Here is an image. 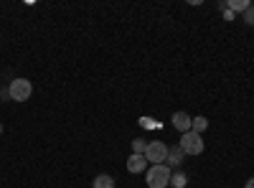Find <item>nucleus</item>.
<instances>
[{"mask_svg":"<svg viewBox=\"0 0 254 188\" xmlns=\"http://www.w3.org/2000/svg\"><path fill=\"white\" fill-rule=\"evenodd\" d=\"M171 168L165 163H158V165H150L147 168V188H168L171 186Z\"/></svg>","mask_w":254,"mask_h":188,"instance_id":"f257e3e1","label":"nucleus"},{"mask_svg":"<svg viewBox=\"0 0 254 188\" xmlns=\"http://www.w3.org/2000/svg\"><path fill=\"white\" fill-rule=\"evenodd\" d=\"M178 148H181L186 155H201L203 148H206V142H203V137H201L198 132L190 130V132H183V135H181Z\"/></svg>","mask_w":254,"mask_h":188,"instance_id":"f03ea898","label":"nucleus"},{"mask_svg":"<svg viewBox=\"0 0 254 188\" xmlns=\"http://www.w3.org/2000/svg\"><path fill=\"white\" fill-rule=\"evenodd\" d=\"M33 94V84L28 79H13L10 81V87H8V97L13 102H28Z\"/></svg>","mask_w":254,"mask_h":188,"instance_id":"7ed1b4c3","label":"nucleus"},{"mask_svg":"<svg viewBox=\"0 0 254 188\" xmlns=\"http://www.w3.org/2000/svg\"><path fill=\"white\" fill-rule=\"evenodd\" d=\"M145 158H147V163H153V165L165 163V158H168V145H165L163 140H153V142H147Z\"/></svg>","mask_w":254,"mask_h":188,"instance_id":"20e7f679","label":"nucleus"},{"mask_svg":"<svg viewBox=\"0 0 254 188\" xmlns=\"http://www.w3.org/2000/svg\"><path fill=\"white\" fill-rule=\"evenodd\" d=\"M171 122H173V127L183 135V132H190V122H193V117H190L188 112H176L171 117Z\"/></svg>","mask_w":254,"mask_h":188,"instance_id":"39448f33","label":"nucleus"},{"mask_svg":"<svg viewBox=\"0 0 254 188\" xmlns=\"http://www.w3.org/2000/svg\"><path fill=\"white\" fill-rule=\"evenodd\" d=\"M127 171H130V173H142V171H147V158L132 153L130 158H127Z\"/></svg>","mask_w":254,"mask_h":188,"instance_id":"423d86ee","label":"nucleus"},{"mask_svg":"<svg viewBox=\"0 0 254 188\" xmlns=\"http://www.w3.org/2000/svg\"><path fill=\"white\" fill-rule=\"evenodd\" d=\"M183 158H186V153L178 148V145H173V148H168V168H178V165L183 163Z\"/></svg>","mask_w":254,"mask_h":188,"instance_id":"0eeeda50","label":"nucleus"},{"mask_svg":"<svg viewBox=\"0 0 254 188\" xmlns=\"http://www.w3.org/2000/svg\"><path fill=\"white\" fill-rule=\"evenodd\" d=\"M92 188H115V178L107 176V173H99L92 183Z\"/></svg>","mask_w":254,"mask_h":188,"instance_id":"6e6552de","label":"nucleus"},{"mask_svg":"<svg viewBox=\"0 0 254 188\" xmlns=\"http://www.w3.org/2000/svg\"><path fill=\"white\" fill-rule=\"evenodd\" d=\"M190 130H193V132H206L208 130V120L203 117V115H198V117H193V122H190Z\"/></svg>","mask_w":254,"mask_h":188,"instance_id":"1a4fd4ad","label":"nucleus"},{"mask_svg":"<svg viewBox=\"0 0 254 188\" xmlns=\"http://www.w3.org/2000/svg\"><path fill=\"white\" fill-rule=\"evenodd\" d=\"M249 5H252L249 0H229V10H231V13H234V10H237V13H244Z\"/></svg>","mask_w":254,"mask_h":188,"instance_id":"9d476101","label":"nucleus"},{"mask_svg":"<svg viewBox=\"0 0 254 188\" xmlns=\"http://www.w3.org/2000/svg\"><path fill=\"white\" fill-rule=\"evenodd\" d=\"M145 150H147V140L135 137V140H132V153H135V155H145Z\"/></svg>","mask_w":254,"mask_h":188,"instance_id":"9b49d317","label":"nucleus"},{"mask_svg":"<svg viewBox=\"0 0 254 188\" xmlns=\"http://www.w3.org/2000/svg\"><path fill=\"white\" fill-rule=\"evenodd\" d=\"M186 181H188V178H186V173H181V171L171 176V186H173V188H183V186H186Z\"/></svg>","mask_w":254,"mask_h":188,"instance_id":"f8f14e48","label":"nucleus"},{"mask_svg":"<svg viewBox=\"0 0 254 188\" xmlns=\"http://www.w3.org/2000/svg\"><path fill=\"white\" fill-rule=\"evenodd\" d=\"M242 20H244L247 26H254V5H249V8L242 13Z\"/></svg>","mask_w":254,"mask_h":188,"instance_id":"ddd939ff","label":"nucleus"},{"mask_svg":"<svg viewBox=\"0 0 254 188\" xmlns=\"http://www.w3.org/2000/svg\"><path fill=\"white\" fill-rule=\"evenodd\" d=\"M224 20H234V13H231V10H229V8H226V10H224Z\"/></svg>","mask_w":254,"mask_h":188,"instance_id":"4468645a","label":"nucleus"},{"mask_svg":"<svg viewBox=\"0 0 254 188\" xmlns=\"http://www.w3.org/2000/svg\"><path fill=\"white\" fill-rule=\"evenodd\" d=\"M244 188H254V176H252V178H249V181L244 183Z\"/></svg>","mask_w":254,"mask_h":188,"instance_id":"2eb2a0df","label":"nucleus"},{"mask_svg":"<svg viewBox=\"0 0 254 188\" xmlns=\"http://www.w3.org/2000/svg\"><path fill=\"white\" fill-rule=\"evenodd\" d=\"M0 135H3V125H0Z\"/></svg>","mask_w":254,"mask_h":188,"instance_id":"dca6fc26","label":"nucleus"}]
</instances>
